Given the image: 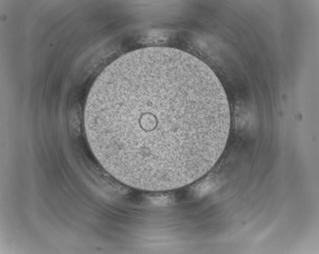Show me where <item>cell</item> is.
Instances as JSON below:
<instances>
[{"mask_svg":"<svg viewBox=\"0 0 319 254\" xmlns=\"http://www.w3.org/2000/svg\"><path fill=\"white\" fill-rule=\"evenodd\" d=\"M84 119L103 168L122 183L150 192L205 175L230 128L227 97L212 70L167 47L136 50L108 66L92 86Z\"/></svg>","mask_w":319,"mask_h":254,"instance_id":"1","label":"cell"}]
</instances>
